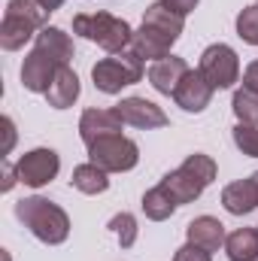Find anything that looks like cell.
<instances>
[{
  "instance_id": "30bf717a",
  "label": "cell",
  "mask_w": 258,
  "mask_h": 261,
  "mask_svg": "<svg viewBox=\"0 0 258 261\" xmlns=\"http://www.w3.org/2000/svg\"><path fill=\"white\" fill-rule=\"evenodd\" d=\"M125 119V125H134V128H143V130H155V128H164L167 125V113L146 100V97H125L119 107H116Z\"/></svg>"
},
{
  "instance_id": "ac0fdd59",
  "label": "cell",
  "mask_w": 258,
  "mask_h": 261,
  "mask_svg": "<svg viewBox=\"0 0 258 261\" xmlns=\"http://www.w3.org/2000/svg\"><path fill=\"white\" fill-rule=\"evenodd\" d=\"M222 206L231 213V216H249L258 206V192L252 186V179H237L231 186H225L222 192Z\"/></svg>"
},
{
  "instance_id": "7402d4cb",
  "label": "cell",
  "mask_w": 258,
  "mask_h": 261,
  "mask_svg": "<svg viewBox=\"0 0 258 261\" xmlns=\"http://www.w3.org/2000/svg\"><path fill=\"white\" fill-rule=\"evenodd\" d=\"M143 213H146V219H152V222H164V219H170L173 213H176V203H173V197L164 192V186H155V189H149L146 195H143Z\"/></svg>"
},
{
  "instance_id": "4316f807",
  "label": "cell",
  "mask_w": 258,
  "mask_h": 261,
  "mask_svg": "<svg viewBox=\"0 0 258 261\" xmlns=\"http://www.w3.org/2000/svg\"><path fill=\"white\" fill-rule=\"evenodd\" d=\"M110 228L119 234L122 249H131V246L137 243V219H134L131 213H119V216H113V219H110Z\"/></svg>"
},
{
  "instance_id": "f546056e",
  "label": "cell",
  "mask_w": 258,
  "mask_h": 261,
  "mask_svg": "<svg viewBox=\"0 0 258 261\" xmlns=\"http://www.w3.org/2000/svg\"><path fill=\"white\" fill-rule=\"evenodd\" d=\"M0 128H3V137H6L0 152H3V155H9V152H12V146H15V122H12L9 116H3V119H0Z\"/></svg>"
},
{
  "instance_id": "ba28073f",
  "label": "cell",
  "mask_w": 258,
  "mask_h": 261,
  "mask_svg": "<svg viewBox=\"0 0 258 261\" xmlns=\"http://www.w3.org/2000/svg\"><path fill=\"white\" fill-rule=\"evenodd\" d=\"M213 91H216V88L203 79L200 70H189V73L183 76V82L176 85L173 100H176V107H183L186 113H203V110L210 107V100H213Z\"/></svg>"
},
{
  "instance_id": "7a4b0ae2",
  "label": "cell",
  "mask_w": 258,
  "mask_h": 261,
  "mask_svg": "<svg viewBox=\"0 0 258 261\" xmlns=\"http://www.w3.org/2000/svg\"><path fill=\"white\" fill-rule=\"evenodd\" d=\"M73 34L97 43L110 55L131 49V40H134V28L125 18H116L110 12H79L73 18Z\"/></svg>"
},
{
  "instance_id": "8992f818",
  "label": "cell",
  "mask_w": 258,
  "mask_h": 261,
  "mask_svg": "<svg viewBox=\"0 0 258 261\" xmlns=\"http://www.w3.org/2000/svg\"><path fill=\"white\" fill-rule=\"evenodd\" d=\"M15 167H18V179H21L24 186L43 189V186H49V182L58 176L61 158H58L55 149H31V152H24V155L15 161Z\"/></svg>"
},
{
  "instance_id": "4fadbf2b",
  "label": "cell",
  "mask_w": 258,
  "mask_h": 261,
  "mask_svg": "<svg viewBox=\"0 0 258 261\" xmlns=\"http://www.w3.org/2000/svg\"><path fill=\"white\" fill-rule=\"evenodd\" d=\"M186 237H189V243L194 246H200V249H207V252H216L219 246H225V225L219 222V219H213V216H197L194 222H189V228H186Z\"/></svg>"
},
{
  "instance_id": "4dcf8cb0",
  "label": "cell",
  "mask_w": 258,
  "mask_h": 261,
  "mask_svg": "<svg viewBox=\"0 0 258 261\" xmlns=\"http://www.w3.org/2000/svg\"><path fill=\"white\" fill-rule=\"evenodd\" d=\"M15 182H21V179H18V167H12L9 161H3V182H0V192H12Z\"/></svg>"
},
{
  "instance_id": "9a60e30c",
  "label": "cell",
  "mask_w": 258,
  "mask_h": 261,
  "mask_svg": "<svg viewBox=\"0 0 258 261\" xmlns=\"http://www.w3.org/2000/svg\"><path fill=\"white\" fill-rule=\"evenodd\" d=\"M79 91H82L79 88V76L64 64V67H58V73H55V79H52V85L46 91V100L55 110H67V107H73L79 100Z\"/></svg>"
},
{
  "instance_id": "44dd1931",
  "label": "cell",
  "mask_w": 258,
  "mask_h": 261,
  "mask_svg": "<svg viewBox=\"0 0 258 261\" xmlns=\"http://www.w3.org/2000/svg\"><path fill=\"white\" fill-rule=\"evenodd\" d=\"M225 252L231 261H258V228H237L225 237Z\"/></svg>"
},
{
  "instance_id": "603a6c76",
  "label": "cell",
  "mask_w": 258,
  "mask_h": 261,
  "mask_svg": "<svg viewBox=\"0 0 258 261\" xmlns=\"http://www.w3.org/2000/svg\"><path fill=\"white\" fill-rule=\"evenodd\" d=\"M6 12H12V15H21V18H28V21H34L40 31L46 28V21H49V9L40 3V0H9L6 3Z\"/></svg>"
},
{
  "instance_id": "f1b7e54d",
  "label": "cell",
  "mask_w": 258,
  "mask_h": 261,
  "mask_svg": "<svg viewBox=\"0 0 258 261\" xmlns=\"http://www.w3.org/2000/svg\"><path fill=\"white\" fill-rule=\"evenodd\" d=\"M173 261H213V255H210L207 249L194 246V243H186L183 249H176V255H173Z\"/></svg>"
},
{
  "instance_id": "8fae6325",
  "label": "cell",
  "mask_w": 258,
  "mask_h": 261,
  "mask_svg": "<svg viewBox=\"0 0 258 261\" xmlns=\"http://www.w3.org/2000/svg\"><path fill=\"white\" fill-rule=\"evenodd\" d=\"M170 46H173L170 37H164L161 31L146 28V24L140 31H134V40H131V52L137 58H143V61H161V58H167Z\"/></svg>"
},
{
  "instance_id": "d6986e66",
  "label": "cell",
  "mask_w": 258,
  "mask_h": 261,
  "mask_svg": "<svg viewBox=\"0 0 258 261\" xmlns=\"http://www.w3.org/2000/svg\"><path fill=\"white\" fill-rule=\"evenodd\" d=\"M161 186H164V192H167V195L173 197V203H176V206H183V203H192V200H197V197L203 195V186L194 179L186 167H176V170H170V173L161 179Z\"/></svg>"
},
{
  "instance_id": "e575fe53",
  "label": "cell",
  "mask_w": 258,
  "mask_h": 261,
  "mask_svg": "<svg viewBox=\"0 0 258 261\" xmlns=\"http://www.w3.org/2000/svg\"><path fill=\"white\" fill-rule=\"evenodd\" d=\"M249 179H252V186H255V192H258V173H252Z\"/></svg>"
},
{
  "instance_id": "836d02e7",
  "label": "cell",
  "mask_w": 258,
  "mask_h": 261,
  "mask_svg": "<svg viewBox=\"0 0 258 261\" xmlns=\"http://www.w3.org/2000/svg\"><path fill=\"white\" fill-rule=\"evenodd\" d=\"M40 3H43L49 12H55V9H61V6H64V0H40Z\"/></svg>"
},
{
  "instance_id": "277c9868",
  "label": "cell",
  "mask_w": 258,
  "mask_h": 261,
  "mask_svg": "<svg viewBox=\"0 0 258 261\" xmlns=\"http://www.w3.org/2000/svg\"><path fill=\"white\" fill-rule=\"evenodd\" d=\"M88 158L104 167L107 173H125L134 170L137 161H140V146L125 137V134H113V137H104V140H94L88 146Z\"/></svg>"
},
{
  "instance_id": "6da1fadb",
  "label": "cell",
  "mask_w": 258,
  "mask_h": 261,
  "mask_svg": "<svg viewBox=\"0 0 258 261\" xmlns=\"http://www.w3.org/2000/svg\"><path fill=\"white\" fill-rule=\"evenodd\" d=\"M15 219L46 246H58L70 237L67 213L46 197H21L15 203Z\"/></svg>"
},
{
  "instance_id": "5bb4252c",
  "label": "cell",
  "mask_w": 258,
  "mask_h": 261,
  "mask_svg": "<svg viewBox=\"0 0 258 261\" xmlns=\"http://www.w3.org/2000/svg\"><path fill=\"white\" fill-rule=\"evenodd\" d=\"M34 49L46 52L52 61H58L61 67L73 61V40H70V34H67V31H61V28H52V24H46V28L37 34Z\"/></svg>"
},
{
  "instance_id": "484cf974",
  "label": "cell",
  "mask_w": 258,
  "mask_h": 261,
  "mask_svg": "<svg viewBox=\"0 0 258 261\" xmlns=\"http://www.w3.org/2000/svg\"><path fill=\"white\" fill-rule=\"evenodd\" d=\"M237 37L249 46H258V6H243L237 15Z\"/></svg>"
},
{
  "instance_id": "7c38bea8",
  "label": "cell",
  "mask_w": 258,
  "mask_h": 261,
  "mask_svg": "<svg viewBox=\"0 0 258 261\" xmlns=\"http://www.w3.org/2000/svg\"><path fill=\"white\" fill-rule=\"evenodd\" d=\"M186 73H189V64H186L183 58L167 55V58H161V61H155V64L149 67L146 76H149V82H152L155 91H161V94H173Z\"/></svg>"
},
{
  "instance_id": "5b68a950",
  "label": "cell",
  "mask_w": 258,
  "mask_h": 261,
  "mask_svg": "<svg viewBox=\"0 0 258 261\" xmlns=\"http://www.w3.org/2000/svg\"><path fill=\"white\" fill-rule=\"evenodd\" d=\"M197 70L203 73V79H207L216 91H225V88H231V85L240 79V58H237V52H234L231 46L213 43V46L203 49Z\"/></svg>"
},
{
  "instance_id": "1f68e13d",
  "label": "cell",
  "mask_w": 258,
  "mask_h": 261,
  "mask_svg": "<svg viewBox=\"0 0 258 261\" xmlns=\"http://www.w3.org/2000/svg\"><path fill=\"white\" fill-rule=\"evenodd\" d=\"M167 9H173V12H179V15H189V12H194V6L200 3V0H161Z\"/></svg>"
},
{
  "instance_id": "d4e9b609",
  "label": "cell",
  "mask_w": 258,
  "mask_h": 261,
  "mask_svg": "<svg viewBox=\"0 0 258 261\" xmlns=\"http://www.w3.org/2000/svg\"><path fill=\"white\" fill-rule=\"evenodd\" d=\"M183 167L192 173L194 179L207 189L213 179H216V161L210 158V155H203V152H194V155H189L186 161H183Z\"/></svg>"
},
{
  "instance_id": "3957f363",
  "label": "cell",
  "mask_w": 258,
  "mask_h": 261,
  "mask_svg": "<svg viewBox=\"0 0 258 261\" xmlns=\"http://www.w3.org/2000/svg\"><path fill=\"white\" fill-rule=\"evenodd\" d=\"M143 73H146L143 58H137L131 49L116 52V55H110V58H100L97 64L91 67L94 88L104 91V94H119L122 88L137 85V82L143 79Z\"/></svg>"
},
{
  "instance_id": "d6a6232c",
  "label": "cell",
  "mask_w": 258,
  "mask_h": 261,
  "mask_svg": "<svg viewBox=\"0 0 258 261\" xmlns=\"http://www.w3.org/2000/svg\"><path fill=\"white\" fill-rule=\"evenodd\" d=\"M243 88H249L252 94H258V61L246 67V73H243Z\"/></svg>"
},
{
  "instance_id": "83f0119b",
  "label": "cell",
  "mask_w": 258,
  "mask_h": 261,
  "mask_svg": "<svg viewBox=\"0 0 258 261\" xmlns=\"http://www.w3.org/2000/svg\"><path fill=\"white\" fill-rule=\"evenodd\" d=\"M234 143H237V149L243 152V155H249V158H258V128L255 125H237L234 128Z\"/></svg>"
},
{
  "instance_id": "cb8c5ba5",
  "label": "cell",
  "mask_w": 258,
  "mask_h": 261,
  "mask_svg": "<svg viewBox=\"0 0 258 261\" xmlns=\"http://www.w3.org/2000/svg\"><path fill=\"white\" fill-rule=\"evenodd\" d=\"M231 110H234V116H237L243 125H258V94H252L249 88L234 91Z\"/></svg>"
},
{
  "instance_id": "e0dca14e",
  "label": "cell",
  "mask_w": 258,
  "mask_h": 261,
  "mask_svg": "<svg viewBox=\"0 0 258 261\" xmlns=\"http://www.w3.org/2000/svg\"><path fill=\"white\" fill-rule=\"evenodd\" d=\"M143 24H146V28H155V31H161L164 37H170V40L176 43V40L183 37L186 15H179V12L167 9V6L158 0V3H152V6H146V12H143Z\"/></svg>"
},
{
  "instance_id": "52a82bcc",
  "label": "cell",
  "mask_w": 258,
  "mask_h": 261,
  "mask_svg": "<svg viewBox=\"0 0 258 261\" xmlns=\"http://www.w3.org/2000/svg\"><path fill=\"white\" fill-rule=\"evenodd\" d=\"M125 128V119L116 107L110 110H85L82 119H79V137L85 146H91L94 140H104V137H113V134H122Z\"/></svg>"
},
{
  "instance_id": "2e32d148",
  "label": "cell",
  "mask_w": 258,
  "mask_h": 261,
  "mask_svg": "<svg viewBox=\"0 0 258 261\" xmlns=\"http://www.w3.org/2000/svg\"><path fill=\"white\" fill-rule=\"evenodd\" d=\"M37 24L21 18V15H12V12H3V24H0V46L6 52H18L28 40H37Z\"/></svg>"
},
{
  "instance_id": "9c48e42d",
  "label": "cell",
  "mask_w": 258,
  "mask_h": 261,
  "mask_svg": "<svg viewBox=\"0 0 258 261\" xmlns=\"http://www.w3.org/2000/svg\"><path fill=\"white\" fill-rule=\"evenodd\" d=\"M58 61H52L46 52H40V49H34L31 55H24V64H21V85L28 88V91H34V94H46L49 91V85H52V79H55V73H58Z\"/></svg>"
},
{
  "instance_id": "ffe728a7",
  "label": "cell",
  "mask_w": 258,
  "mask_h": 261,
  "mask_svg": "<svg viewBox=\"0 0 258 261\" xmlns=\"http://www.w3.org/2000/svg\"><path fill=\"white\" fill-rule=\"evenodd\" d=\"M70 186L82 195H104L110 189V173L104 167H97L94 161L88 164H79L73 167V176H70Z\"/></svg>"
}]
</instances>
